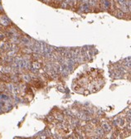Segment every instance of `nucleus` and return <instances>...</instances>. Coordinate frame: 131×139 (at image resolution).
Listing matches in <instances>:
<instances>
[]
</instances>
